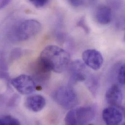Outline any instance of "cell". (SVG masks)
I'll return each mask as SVG.
<instances>
[{"label":"cell","mask_w":125,"mask_h":125,"mask_svg":"<svg viewBox=\"0 0 125 125\" xmlns=\"http://www.w3.org/2000/svg\"><path fill=\"white\" fill-rule=\"evenodd\" d=\"M39 58L51 70L62 73L68 68L71 57L68 52L57 45L47 46L41 52Z\"/></svg>","instance_id":"6da1fadb"},{"label":"cell","mask_w":125,"mask_h":125,"mask_svg":"<svg viewBox=\"0 0 125 125\" xmlns=\"http://www.w3.org/2000/svg\"><path fill=\"white\" fill-rule=\"evenodd\" d=\"M102 118L107 125H119L123 120V115L120 108L110 106L103 110Z\"/></svg>","instance_id":"9c48e42d"},{"label":"cell","mask_w":125,"mask_h":125,"mask_svg":"<svg viewBox=\"0 0 125 125\" xmlns=\"http://www.w3.org/2000/svg\"><path fill=\"white\" fill-rule=\"evenodd\" d=\"M123 93L120 86L117 84L111 86L107 91L105 98L110 106L121 108L123 101Z\"/></svg>","instance_id":"30bf717a"},{"label":"cell","mask_w":125,"mask_h":125,"mask_svg":"<svg viewBox=\"0 0 125 125\" xmlns=\"http://www.w3.org/2000/svg\"><path fill=\"white\" fill-rule=\"evenodd\" d=\"M8 77V68L4 58L0 57V78L5 79Z\"/></svg>","instance_id":"9a60e30c"},{"label":"cell","mask_w":125,"mask_h":125,"mask_svg":"<svg viewBox=\"0 0 125 125\" xmlns=\"http://www.w3.org/2000/svg\"><path fill=\"white\" fill-rule=\"evenodd\" d=\"M12 0H0V9L7 6Z\"/></svg>","instance_id":"ffe728a7"},{"label":"cell","mask_w":125,"mask_h":125,"mask_svg":"<svg viewBox=\"0 0 125 125\" xmlns=\"http://www.w3.org/2000/svg\"><path fill=\"white\" fill-rule=\"evenodd\" d=\"M24 105L29 110L38 113L42 110L46 105L45 98L40 94L30 95L25 99Z\"/></svg>","instance_id":"8fae6325"},{"label":"cell","mask_w":125,"mask_h":125,"mask_svg":"<svg viewBox=\"0 0 125 125\" xmlns=\"http://www.w3.org/2000/svg\"><path fill=\"white\" fill-rule=\"evenodd\" d=\"M112 8L106 5H100L97 7L95 12V19L96 21L102 25H106L112 20Z\"/></svg>","instance_id":"7c38bea8"},{"label":"cell","mask_w":125,"mask_h":125,"mask_svg":"<svg viewBox=\"0 0 125 125\" xmlns=\"http://www.w3.org/2000/svg\"><path fill=\"white\" fill-rule=\"evenodd\" d=\"M21 123L18 119L10 116L7 115L0 118V125H19Z\"/></svg>","instance_id":"5bb4252c"},{"label":"cell","mask_w":125,"mask_h":125,"mask_svg":"<svg viewBox=\"0 0 125 125\" xmlns=\"http://www.w3.org/2000/svg\"><path fill=\"white\" fill-rule=\"evenodd\" d=\"M11 83L19 93L23 95L33 93L36 88V83L33 77L25 74L14 77L11 80Z\"/></svg>","instance_id":"5b68a950"},{"label":"cell","mask_w":125,"mask_h":125,"mask_svg":"<svg viewBox=\"0 0 125 125\" xmlns=\"http://www.w3.org/2000/svg\"><path fill=\"white\" fill-rule=\"evenodd\" d=\"M55 102L66 110L74 108L78 103V97L74 90L70 86L63 85L58 87L53 94Z\"/></svg>","instance_id":"277c9868"},{"label":"cell","mask_w":125,"mask_h":125,"mask_svg":"<svg viewBox=\"0 0 125 125\" xmlns=\"http://www.w3.org/2000/svg\"><path fill=\"white\" fill-rule=\"evenodd\" d=\"M117 79L119 83L121 85H124L125 83V67L123 64L120 66L118 69L117 74Z\"/></svg>","instance_id":"2e32d148"},{"label":"cell","mask_w":125,"mask_h":125,"mask_svg":"<svg viewBox=\"0 0 125 125\" xmlns=\"http://www.w3.org/2000/svg\"><path fill=\"white\" fill-rule=\"evenodd\" d=\"M77 26L81 27L83 29L85 32L87 34H88L90 32V29L86 23L85 19L84 17H81L77 22L76 23Z\"/></svg>","instance_id":"e0dca14e"},{"label":"cell","mask_w":125,"mask_h":125,"mask_svg":"<svg viewBox=\"0 0 125 125\" xmlns=\"http://www.w3.org/2000/svg\"><path fill=\"white\" fill-rule=\"evenodd\" d=\"M31 71L33 78L40 82L47 81L50 77L52 72L40 58L32 64Z\"/></svg>","instance_id":"ba28073f"},{"label":"cell","mask_w":125,"mask_h":125,"mask_svg":"<svg viewBox=\"0 0 125 125\" xmlns=\"http://www.w3.org/2000/svg\"><path fill=\"white\" fill-rule=\"evenodd\" d=\"M88 77L86 84L91 92L93 94H95L98 87L99 82L98 79L96 77L93 75Z\"/></svg>","instance_id":"4fadbf2b"},{"label":"cell","mask_w":125,"mask_h":125,"mask_svg":"<svg viewBox=\"0 0 125 125\" xmlns=\"http://www.w3.org/2000/svg\"><path fill=\"white\" fill-rule=\"evenodd\" d=\"M83 62L93 70L97 71L102 66L104 59L101 53L98 51L93 49H87L82 55Z\"/></svg>","instance_id":"52a82bcc"},{"label":"cell","mask_w":125,"mask_h":125,"mask_svg":"<svg viewBox=\"0 0 125 125\" xmlns=\"http://www.w3.org/2000/svg\"><path fill=\"white\" fill-rule=\"evenodd\" d=\"M70 79L73 83L85 81L88 76L87 68L84 63L80 60L70 62L68 67Z\"/></svg>","instance_id":"8992f818"},{"label":"cell","mask_w":125,"mask_h":125,"mask_svg":"<svg viewBox=\"0 0 125 125\" xmlns=\"http://www.w3.org/2000/svg\"><path fill=\"white\" fill-rule=\"evenodd\" d=\"M29 1L36 7L41 8L44 6L49 0H29Z\"/></svg>","instance_id":"ac0fdd59"},{"label":"cell","mask_w":125,"mask_h":125,"mask_svg":"<svg viewBox=\"0 0 125 125\" xmlns=\"http://www.w3.org/2000/svg\"><path fill=\"white\" fill-rule=\"evenodd\" d=\"M108 2L110 5V7L114 8H119L121 5V0H108Z\"/></svg>","instance_id":"d6986e66"},{"label":"cell","mask_w":125,"mask_h":125,"mask_svg":"<svg viewBox=\"0 0 125 125\" xmlns=\"http://www.w3.org/2000/svg\"><path fill=\"white\" fill-rule=\"evenodd\" d=\"M96 108L87 106L73 108L65 117L66 125H85L93 121L96 115Z\"/></svg>","instance_id":"7a4b0ae2"},{"label":"cell","mask_w":125,"mask_h":125,"mask_svg":"<svg viewBox=\"0 0 125 125\" xmlns=\"http://www.w3.org/2000/svg\"><path fill=\"white\" fill-rule=\"evenodd\" d=\"M41 29L42 25L37 20H26L16 26L13 30V36L16 41H25L37 35Z\"/></svg>","instance_id":"3957f363"},{"label":"cell","mask_w":125,"mask_h":125,"mask_svg":"<svg viewBox=\"0 0 125 125\" xmlns=\"http://www.w3.org/2000/svg\"><path fill=\"white\" fill-rule=\"evenodd\" d=\"M71 5L75 7L79 6L81 3V0H68Z\"/></svg>","instance_id":"44dd1931"}]
</instances>
